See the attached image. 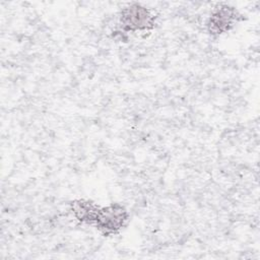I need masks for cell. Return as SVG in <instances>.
Masks as SVG:
<instances>
[{"label": "cell", "instance_id": "obj_4", "mask_svg": "<svg viewBox=\"0 0 260 260\" xmlns=\"http://www.w3.org/2000/svg\"><path fill=\"white\" fill-rule=\"evenodd\" d=\"M101 206L89 199L79 198L70 202L69 212L74 220L81 224L94 225Z\"/></svg>", "mask_w": 260, "mask_h": 260}, {"label": "cell", "instance_id": "obj_1", "mask_svg": "<svg viewBox=\"0 0 260 260\" xmlns=\"http://www.w3.org/2000/svg\"><path fill=\"white\" fill-rule=\"evenodd\" d=\"M155 12L139 3L128 4L119 13V24L125 32H143L155 26Z\"/></svg>", "mask_w": 260, "mask_h": 260}, {"label": "cell", "instance_id": "obj_2", "mask_svg": "<svg viewBox=\"0 0 260 260\" xmlns=\"http://www.w3.org/2000/svg\"><path fill=\"white\" fill-rule=\"evenodd\" d=\"M130 213L122 203H110L101 206L98 219L94 223L95 229L105 237L119 234L129 222Z\"/></svg>", "mask_w": 260, "mask_h": 260}, {"label": "cell", "instance_id": "obj_3", "mask_svg": "<svg viewBox=\"0 0 260 260\" xmlns=\"http://www.w3.org/2000/svg\"><path fill=\"white\" fill-rule=\"evenodd\" d=\"M239 17L240 14L235 7L228 4L217 5L210 11L206 19V30L213 37H219L228 34L234 28Z\"/></svg>", "mask_w": 260, "mask_h": 260}]
</instances>
